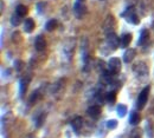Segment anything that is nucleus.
<instances>
[{
    "mask_svg": "<svg viewBox=\"0 0 154 138\" xmlns=\"http://www.w3.org/2000/svg\"><path fill=\"white\" fill-rule=\"evenodd\" d=\"M133 71H134L135 76L139 78H145L148 75V66L146 63L143 61H139L133 66Z\"/></svg>",
    "mask_w": 154,
    "mask_h": 138,
    "instance_id": "f257e3e1",
    "label": "nucleus"
},
{
    "mask_svg": "<svg viewBox=\"0 0 154 138\" xmlns=\"http://www.w3.org/2000/svg\"><path fill=\"white\" fill-rule=\"evenodd\" d=\"M149 86H146L141 92H140V95H139V97H137V101H136V107L139 109V110H142L145 106H146V104H147V100H148V95H149Z\"/></svg>",
    "mask_w": 154,
    "mask_h": 138,
    "instance_id": "f03ea898",
    "label": "nucleus"
},
{
    "mask_svg": "<svg viewBox=\"0 0 154 138\" xmlns=\"http://www.w3.org/2000/svg\"><path fill=\"white\" fill-rule=\"evenodd\" d=\"M108 71L110 73H113L114 76L115 75H119L120 71H121V60L119 58H110L109 61H108Z\"/></svg>",
    "mask_w": 154,
    "mask_h": 138,
    "instance_id": "7ed1b4c3",
    "label": "nucleus"
},
{
    "mask_svg": "<svg viewBox=\"0 0 154 138\" xmlns=\"http://www.w3.org/2000/svg\"><path fill=\"white\" fill-rule=\"evenodd\" d=\"M120 39H119V37L116 36L115 33H109V34H107V44H108V46L112 48V50H116L117 47H119V45H120Z\"/></svg>",
    "mask_w": 154,
    "mask_h": 138,
    "instance_id": "20e7f679",
    "label": "nucleus"
},
{
    "mask_svg": "<svg viewBox=\"0 0 154 138\" xmlns=\"http://www.w3.org/2000/svg\"><path fill=\"white\" fill-rule=\"evenodd\" d=\"M74 12H75V16H76V18L78 19H82L83 17H84V14H85V12H87V8H85V6L82 4V2H76L75 5H74Z\"/></svg>",
    "mask_w": 154,
    "mask_h": 138,
    "instance_id": "39448f33",
    "label": "nucleus"
},
{
    "mask_svg": "<svg viewBox=\"0 0 154 138\" xmlns=\"http://www.w3.org/2000/svg\"><path fill=\"white\" fill-rule=\"evenodd\" d=\"M82 125H83V119H82V117H78V116H77L76 118L71 122L72 130H74L76 134H79V131H81V129H82Z\"/></svg>",
    "mask_w": 154,
    "mask_h": 138,
    "instance_id": "423d86ee",
    "label": "nucleus"
},
{
    "mask_svg": "<svg viewBox=\"0 0 154 138\" xmlns=\"http://www.w3.org/2000/svg\"><path fill=\"white\" fill-rule=\"evenodd\" d=\"M46 46V41H45V38L43 36H38L36 40H35V47L37 51H43Z\"/></svg>",
    "mask_w": 154,
    "mask_h": 138,
    "instance_id": "0eeeda50",
    "label": "nucleus"
},
{
    "mask_svg": "<svg viewBox=\"0 0 154 138\" xmlns=\"http://www.w3.org/2000/svg\"><path fill=\"white\" fill-rule=\"evenodd\" d=\"M149 39V32H148V30H146V28H143L142 31H141V33H140V37H139V40H137V45H143L146 41H148Z\"/></svg>",
    "mask_w": 154,
    "mask_h": 138,
    "instance_id": "6e6552de",
    "label": "nucleus"
},
{
    "mask_svg": "<svg viewBox=\"0 0 154 138\" xmlns=\"http://www.w3.org/2000/svg\"><path fill=\"white\" fill-rule=\"evenodd\" d=\"M35 30V21L32 18H27L24 22V31L26 33H31Z\"/></svg>",
    "mask_w": 154,
    "mask_h": 138,
    "instance_id": "1a4fd4ad",
    "label": "nucleus"
},
{
    "mask_svg": "<svg viewBox=\"0 0 154 138\" xmlns=\"http://www.w3.org/2000/svg\"><path fill=\"white\" fill-rule=\"evenodd\" d=\"M87 113H88L90 117H93V118H97V117L100 116V113H101V109H100L97 105H93V106H90V107L87 110Z\"/></svg>",
    "mask_w": 154,
    "mask_h": 138,
    "instance_id": "9d476101",
    "label": "nucleus"
},
{
    "mask_svg": "<svg viewBox=\"0 0 154 138\" xmlns=\"http://www.w3.org/2000/svg\"><path fill=\"white\" fill-rule=\"evenodd\" d=\"M120 41H121V43H120V46L123 47V48H126L127 46H129V44H131V41H132V34H129V33L123 34V36L121 37Z\"/></svg>",
    "mask_w": 154,
    "mask_h": 138,
    "instance_id": "9b49d317",
    "label": "nucleus"
},
{
    "mask_svg": "<svg viewBox=\"0 0 154 138\" xmlns=\"http://www.w3.org/2000/svg\"><path fill=\"white\" fill-rule=\"evenodd\" d=\"M134 57L135 50L134 48H128V50H126V52L123 54V60H125V63H129V61H132L134 59Z\"/></svg>",
    "mask_w": 154,
    "mask_h": 138,
    "instance_id": "f8f14e48",
    "label": "nucleus"
},
{
    "mask_svg": "<svg viewBox=\"0 0 154 138\" xmlns=\"http://www.w3.org/2000/svg\"><path fill=\"white\" fill-rule=\"evenodd\" d=\"M139 122H140V115H139V112L133 111L131 113V116H129V123L132 125H136V124H139Z\"/></svg>",
    "mask_w": 154,
    "mask_h": 138,
    "instance_id": "ddd939ff",
    "label": "nucleus"
},
{
    "mask_svg": "<svg viewBox=\"0 0 154 138\" xmlns=\"http://www.w3.org/2000/svg\"><path fill=\"white\" fill-rule=\"evenodd\" d=\"M57 27V20L56 19H51L49 20L48 22H46V25H45V28H46V31H54L55 28Z\"/></svg>",
    "mask_w": 154,
    "mask_h": 138,
    "instance_id": "4468645a",
    "label": "nucleus"
},
{
    "mask_svg": "<svg viewBox=\"0 0 154 138\" xmlns=\"http://www.w3.org/2000/svg\"><path fill=\"white\" fill-rule=\"evenodd\" d=\"M116 112H117L119 117H125L126 113H127V106L123 105V104H120L117 106V109H116Z\"/></svg>",
    "mask_w": 154,
    "mask_h": 138,
    "instance_id": "2eb2a0df",
    "label": "nucleus"
},
{
    "mask_svg": "<svg viewBox=\"0 0 154 138\" xmlns=\"http://www.w3.org/2000/svg\"><path fill=\"white\" fill-rule=\"evenodd\" d=\"M16 13L19 14L20 17H25L27 14V7H25L24 5H18L17 10H16Z\"/></svg>",
    "mask_w": 154,
    "mask_h": 138,
    "instance_id": "dca6fc26",
    "label": "nucleus"
},
{
    "mask_svg": "<svg viewBox=\"0 0 154 138\" xmlns=\"http://www.w3.org/2000/svg\"><path fill=\"white\" fill-rule=\"evenodd\" d=\"M21 18H23V17H20L19 14L14 13V14L11 17V24H12L13 26H18V25H20V22H21Z\"/></svg>",
    "mask_w": 154,
    "mask_h": 138,
    "instance_id": "f3484780",
    "label": "nucleus"
},
{
    "mask_svg": "<svg viewBox=\"0 0 154 138\" xmlns=\"http://www.w3.org/2000/svg\"><path fill=\"white\" fill-rule=\"evenodd\" d=\"M116 126H117V120H115V119H110L107 122V128L109 130H114V129H116Z\"/></svg>",
    "mask_w": 154,
    "mask_h": 138,
    "instance_id": "a211bd4d",
    "label": "nucleus"
},
{
    "mask_svg": "<svg viewBox=\"0 0 154 138\" xmlns=\"http://www.w3.org/2000/svg\"><path fill=\"white\" fill-rule=\"evenodd\" d=\"M106 98H107V101L108 103H114L115 101V99H116V93L115 92H109V93H107L106 95Z\"/></svg>",
    "mask_w": 154,
    "mask_h": 138,
    "instance_id": "6ab92c4d",
    "label": "nucleus"
},
{
    "mask_svg": "<svg viewBox=\"0 0 154 138\" xmlns=\"http://www.w3.org/2000/svg\"><path fill=\"white\" fill-rule=\"evenodd\" d=\"M26 91V84L24 85V80H20V95H24V92Z\"/></svg>",
    "mask_w": 154,
    "mask_h": 138,
    "instance_id": "aec40b11",
    "label": "nucleus"
},
{
    "mask_svg": "<svg viewBox=\"0 0 154 138\" xmlns=\"http://www.w3.org/2000/svg\"><path fill=\"white\" fill-rule=\"evenodd\" d=\"M78 1H79V2H84L85 0H78Z\"/></svg>",
    "mask_w": 154,
    "mask_h": 138,
    "instance_id": "412c9836",
    "label": "nucleus"
},
{
    "mask_svg": "<svg viewBox=\"0 0 154 138\" xmlns=\"http://www.w3.org/2000/svg\"><path fill=\"white\" fill-rule=\"evenodd\" d=\"M101 1H103V0H101Z\"/></svg>",
    "mask_w": 154,
    "mask_h": 138,
    "instance_id": "4be33fe9",
    "label": "nucleus"
}]
</instances>
